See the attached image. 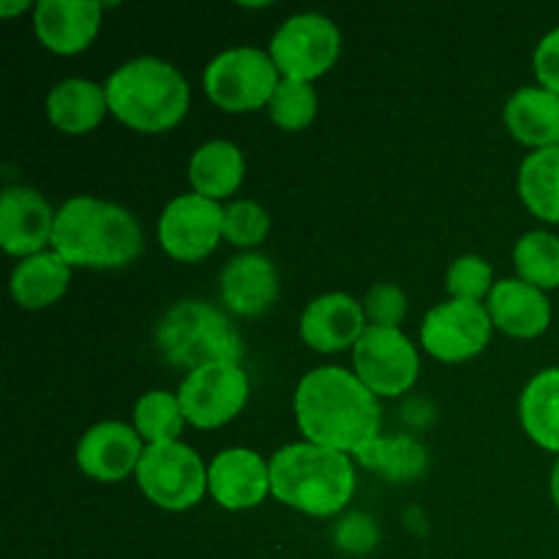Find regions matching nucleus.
<instances>
[{
    "label": "nucleus",
    "mask_w": 559,
    "mask_h": 559,
    "mask_svg": "<svg viewBox=\"0 0 559 559\" xmlns=\"http://www.w3.org/2000/svg\"><path fill=\"white\" fill-rule=\"evenodd\" d=\"M145 453L142 437L134 426L120 420H104L87 429L76 445V464L82 473L102 484H118L136 473L140 459Z\"/></svg>",
    "instance_id": "14"
},
{
    "label": "nucleus",
    "mask_w": 559,
    "mask_h": 559,
    "mask_svg": "<svg viewBox=\"0 0 559 559\" xmlns=\"http://www.w3.org/2000/svg\"><path fill=\"white\" fill-rule=\"evenodd\" d=\"M342 52V33L336 22L317 11L295 14L273 33L271 55L282 80L314 82L333 69Z\"/></svg>",
    "instance_id": "8"
},
{
    "label": "nucleus",
    "mask_w": 559,
    "mask_h": 559,
    "mask_svg": "<svg viewBox=\"0 0 559 559\" xmlns=\"http://www.w3.org/2000/svg\"><path fill=\"white\" fill-rule=\"evenodd\" d=\"M222 300L233 314L260 317L276 304L278 298V273L267 257L262 254H240L224 265L222 278Z\"/></svg>",
    "instance_id": "18"
},
{
    "label": "nucleus",
    "mask_w": 559,
    "mask_h": 559,
    "mask_svg": "<svg viewBox=\"0 0 559 559\" xmlns=\"http://www.w3.org/2000/svg\"><path fill=\"white\" fill-rule=\"evenodd\" d=\"M491 331H495V322L486 306L451 298L424 317L420 344L431 358L442 364H464L484 353Z\"/></svg>",
    "instance_id": "11"
},
{
    "label": "nucleus",
    "mask_w": 559,
    "mask_h": 559,
    "mask_svg": "<svg viewBox=\"0 0 559 559\" xmlns=\"http://www.w3.org/2000/svg\"><path fill=\"white\" fill-rule=\"evenodd\" d=\"M333 538H336L338 549L349 551V555H366V551H371L377 546L380 533H377V524L369 516H364V513H349V516H344L338 522Z\"/></svg>",
    "instance_id": "33"
},
{
    "label": "nucleus",
    "mask_w": 559,
    "mask_h": 559,
    "mask_svg": "<svg viewBox=\"0 0 559 559\" xmlns=\"http://www.w3.org/2000/svg\"><path fill=\"white\" fill-rule=\"evenodd\" d=\"M207 491L227 511H251L271 495V462L249 448L222 451L207 467Z\"/></svg>",
    "instance_id": "13"
},
{
    "label": "nucleus",
    "mask_w": 559,
    "mask_h": 559,
    "mask_svg": "<svg viewBox=\"0 0 559 559\" xmlns=\"http://www.w3.org/2000/svg\"><path fill=\"white\" fill-rule=\"evenodd\" d=\"M353 366L374 396H402L418 380L420 358L399 328L369 325L353 347Z\"/></svg>",
    "instance_id": "9"
},
{
    "label": "nucleus",
    "mask_w": 559,
    "mask_h": 559,
    "mask_svg": "<svg viewBox=\"0 0 559 559\" xmlns=\"http://www.w3.org/2000/svg\"><path fill=\"white\" fill-rule=\"evenodd\" d=\"M224 227V207L202 194H180L164 207L158 218V243L173 260L200 262L218 246Z\"/></svg>",
    "instance_id": "12"
},
{
    "label": "nucleus",
    "mask_w": 559,
    "mask_h": 559,
    "mask_svg": "<svg viewBox=\"0 0 559 559\" xmlns=\"http://www.w3.org/2000/svg\"><path fill=\"white\" fill-rule=\"evenodd\" d=\"M71 282V265L55 251H41L20 265L11 273V298L22 306V309H47V306L58 304L66 295Z\"/></svg>",
    "instance_id": "22"
},
{
    "label": "nucleus",
    "mask_w": 559,
    "mask_h": 559,
    "mask_svg": "<svg viewBox=\"0 0 559 559\" xmlns=\"http://www.w3.org/2000/svg\"><path fill=\"white\" fill-rule=\"evenodd\" d=\"M551 500H555V506L559 508V459L555 469H551Z\"/></svg>",
    "instance_id": "35"
},
{
    "label": "nucleus",
    "mask_w": 559,
    "mask_h": 559,
    "mask_svg": "<svg viewBox=\"0 0 559 559\" xmlns=\"http://www.w3.org/2000/svg\"><path fill=\"white\" fill-rule=\"evenodd\" d=\"M142 495L162 511H189L200 506L207 491V469L200 453L183 442L145 445L136 467Z\"/></svg>",
    "instance_id": "7"
},
{
    "label": "nucleus",
    "mask_w": 559,
    "mask_h": 559,
    "mask_svg": "<svg viewBox=\"0 0 559 559\" xmlns=\"http://www.w3.org/2000/svg\"><path fill=\"white\" fill-rule=\"evenodd\" d=\"M109 112L142 134L175 129L189 112V82L162 58H134L109 74Z\"/></svg>",
    "instance_id": "4"
},
{
    "label": "nucleus",
    "mask_w": 559,
    "mask_h": 559,
    "mask_svg": "<svg viewBox=\"0 0 559 559\" xmlns=\"http://www.w3.org/2000/svg\"><path fill=\"white\" fill-rule=\"evenodd\" d=\"M355 459L366 469H371V473L382 475L388 480H396V484H407V480L420 478L426 473V464H429L424 445L407 435L377 437L371 445L355 453Z\"/></svg>",
    "instance_id": "26"
},
{
    "label": "nucleus",
    "mask_w": 559,
    "mask_h": 559,
    "mask_svg": "<svg viewBox=\"0 0 559 559\" xmlns=\"http://www.w3.org/2000/svg\"><path fill=\"white\" fill-rule=\"evenodd\" d=\"M282 74L271 55L257 47H233L207 63L202 85L207 98L224 112H254L267 107Z\"/></svg>",
    "instance_id": "6"
},
{
    "label": "nucleus",
    "mask_w": 559,
    "mask_h": 559,
    "mask_svg": "<svg viewBox=\"0 0 559 559\" xmlns=\"http://www.w3.org/2000/svg\"><path fill=\"white\" fill-rule=\"evenodd\" d=\"M267 229H271V216L254 200H238L224 207L222 235L233 246H240V249L260 246L265 240Z\"/></svg>",
    "instance_id": "30"
},
{
    "label": "nucleus",
    "mask_w": 559,
    "mask_h": 559,
    "mask_svg": "<svg viewBox=\"0 0 559 559\" xmlns=\"http://www.w3.org/2000/svg\"><path fill=\"white\" fill-rule=\"evenodd\" d=\"M364 311L369 325L380 328H399L404 314H407V295L396 287V284H374L366 293Z\"/></svg>",
    "instance_id": "32"
},
{
    "label": "nucleus",
    "mask_w": 559,
    "mask_h": 559,
    "mask_svg": "<svg viewBox=\"0 0 559 559\" xmlns=\"http://www.w3.org/2000/svg\"><path fill=\"white\" fill-rule=\"evenodd\" d=\"M366 328L364 304L344 293L320 295L300 314V338L322 355L355 347Z\"/></svg>",
    "instance_id": "17"
},
{
    "label": "nucleus",
    "mask_w": 559,
    "mask_h": 559,
    "mask_svg": "<svg viewBox=\"0 0 559 559\" xmlns=\"http://www.w3.org/2000/svg\"><path fill=\"white\" fill-rule=\"evenodd\" d=\"M109 112L107 91L91 80H63L49 91L47 115L52 126L63 134L80 136L96 129Z\"/></svg>",
    "instance_id": "21"
},
{
    "label": "nucleus",
    "mask_w": 559,
    "mask_h": 559,
    "mask_svg": "<svg viewBox=\"0 0 559 559\" xmlns=\"http://www.w3.org/2000/svg\"><path fill=\"white\" fill-rule=\"evenodd\" d=\"M55 216L49 202L25 186H9L0 197V246L11 257H27L47 251L52 243Z\"/></svg>",
    "instance_id": "15"
},
{
    "label": "nucleus",
    "mask_w": 559,
    "mask_h": 559,
    "mask_svg": "<svg viewBox=\"0 0 559 559\" xmlns=\"http://www.w3.org/2000/svg\"><path fill=\"white\" fill-rule=\"evenodd\" d=\"M295 420L306 442L355 456L380 437V396H374L355 371L320 366L298 382Z\"/></svg>",
    "instance_id": "1"
},
{
    "label": "nucleus",
    "mask_w": 559,
    "mask_h": 559,
    "mask_svg": "<svg viewBox=\"0 0 559 559\" xmlns=\"http://www.w3.org/2000/svg\"><path fill=\"white\" fill-rule=\"evenodd\" d=\"M25 9H27L25 0H20V3H0V14L3 16H11L16 14V11H25Z\"/></svg>",
    "instance_id": "36"
},
{
    "label": "nucleus",
    "mask_w": 559,
    "mask_h": 559,
    "mask_svg": "<svg viewBox=\"0 0 559 559\" xmlns=\"http://www.w3.org/2000/svg\"><path fill=\"white\" fill-rule=\"evenodd\" d=\"M519 197L535 218L559 224V145L524 158L519 167Z\"/></svg>",
    "instance_id": "25"
},
{
    "label": "nucleus",
    "mask_w": 559,
    "mask_h": 559,
    "mask_svg": "<svg viewBox=\"0 0 559 559\" xmlns=\"http://www.w3.org/2000/svg\"><path fill=\"white\" fill-rule=\"evenodd\" d=\"M445 284L453 300L480 304V298H489L491 287H495V271H491L489 262L478 254L459 257V260L448 267Z\"/></svg>",
    "instance_id": "31"
},
{
    "label": "nucleus",
    "mask_w": 559,
    "mask_h": 559,
    "mask_svg": "<svg viewBox=\"0 0 559 559\" xmlns=\"http://www.w3.org/2000/svg\"><path fill=\"white\" fill-rule=\"evenodd\" d=\"M186 424L197 429H218L229 424L249 402V377L240 364L205 366L186 374L178 388Z\"/></svg>",
    "instance_id": "10"
},
{
    "label": "nucleus",
    "mask_w": 559,
    "mask_h": 559,
    "mask_svg": "<svg viewBox=\"0 0 559 559\" xmlns=\"http://www.w3.org/2000/svg\"><path fill=\"white\" fill-rule=\"evenodd\" d=\"M506 126L522 145L544 151L559 145V96L546 87H522L506 104Z\"/></svg>",
    "instance_id": "20"
},
{
    "label": "nucleus",
    "mask_w": 559,
    "mask_h": 559,
    "mask_svg": "<svg viewBox=\"0 0 559 559\" xmlns=\"http://www.w3.org/2000/svg\"><path fill=\"white\" fill-rule=\"evenodd\" d=\"M271 495L306 516H336L355 495V467L347 453L295 442L273 453Z\"/></svg>",
    "instance_id": "3"
},
{
    "label": "nucleus",
    "mask_w": 559,
    "mask_h": 559,
    "mask_svg": "<svg viewBox=\"0 0 559 559\" xmlns=\"http://www.w3.org/2000/svg\"><path fill=\"white\" fill-rule=\"evenodd\" d=\"M142 246L140 222L115 202L71 197L55 216L52 251L71 267H126L142 254Z\"/></svg>",
    "instance_id": "2"
},
{
    "label": "nucleus",
    "mask_w": 559,
    "mask_h": 559,
    "mask_svg": "<svg viewBox=\"0 0 559 559\" xmlns=\"http://www.w3.org/2000/svg\"><path fill=\"white\" fill-rule=\"evenodd\" d=\"M102 11L104 5L96 0H38L33 5V31L49 52L76 55L98 36Z\"/></svg>",
    "instance_id": "16"
},
{
    "label": "nucleus",
    "mask_w": 559,
    "mask_h": 559,
    "mask_svg": "<svg viewBox=\"0 0 559 559\" xmlns=\"http://www.w3.org/2000/svg\"><path fill=\"white\" fill-rule=\"evenodd\" d=\"M271 120L284 131H300L311 126L317 118V93L311 82L282 80L271 104H267Z\"/></svg>",
    "instance_id": "29"
},
{
    "label": "nucleus",
    "mask_w": 559,
    "mask_h": 559,
    "mask_svg": "<svg viewBox=\"0 0 559 559\" xmlns=\"http://www.w3.org/2000/svg\"><path fill=\"white\" fill-rule=\"evenodd\" d=\"M524 431L544 451L559 453V369H544L527 382L519 399Z\"/></svg>",
    "instance_id": "24"
},
{
    "label": "nucleus",
    "mask_w": 559,
    "mask_h": 559,
    "mask_svg": "<svg viewBox=\"0 0 559 559\" xmlns=\"http://www.w3.org/2000/svg\"><path fill=\"white\" fill-rule=\"evenodd\" d=\"M156 353L178 369H205L216 364H240L243 342L222 309L205 300H183L158 320Z\"/></svg>",
    "instance_id": "5"
},
{
    "label": "nucleus",
    "mask_w": 559,
    "mask_h": 559,
    "mask_svg": "<svg viewBox=\"0 0 559 559\" xmlns=\"http://www.w3.org/2000/svg\"><path fill=\"white\" fill-rule=\"evenodd\" d=\"M183 424L186 415L183 407H180L178 393L147 391L142 393L134 407V429L147 445L178 442Z\"/></svg>",
    "instance_id": "27"
},
{
    "label": "nucleus",
    "mask_w": 559,
    "mask_h": 559,
    "mask_svg": "<svg viewBox=\"0 0 559 559\" xmlns=\"http://www.w3.org/2000/svg\"><path fill=\"white\" fill-rule=\"evenodd\" d=\"M243 153L227 140L205 142L202 147H197L189 162V180L194 186V194L207 197L213 202L233 197L243 183Z\"/></svg>",
    "instance_id": "23"
},
{
    "label": "nucleus",
    "mask_w": 559,
    "mask_h": 559,
    "mask_svg": "<svg viewBox=\"0 0 559 559\" xmlns=\"http://www.w3.org/2000/svg\"><path fill=\"white\" fill-rule=\"evenodd\" d=\"M486 309H489L495 328L513 338L540 336L551 322V304L544 289L522 282V278L497 282L486 298Z\"/></svg>",
    "instance_id": "19"
},
{
    "label": "nucleus",
    "mask_w": 559,
    "mask_h": 559,
    "mask_svg": "<svg viewBox=\"0 0 559 559\" xmlns=\"http://www.w3.org/2000/svg\"><path fill=\"white\" fill-rule=\"evenodd\" d=\"M533 63L540 87H546V91L559 96V27L540 38V44L535 47Z\"/></svg>",
    "instance_id": "34"
},
{
    "label": "nucleus",
    "mask_w": 559,
    "mask_h": 559,
    "mask_svg": "<svg viewBox=\"0 0 559 559\" xmlns=\"http://www.w3.org/2000/svg\"><path fill=\"white\" fill-rule=\"evenodd\" d=\"M513 262L522 282L533 284L538 289L559 287V238L546 229H535L519 238L513 249Z\"/></svg>",
    "instance_id": "28"
}]
</instances>
